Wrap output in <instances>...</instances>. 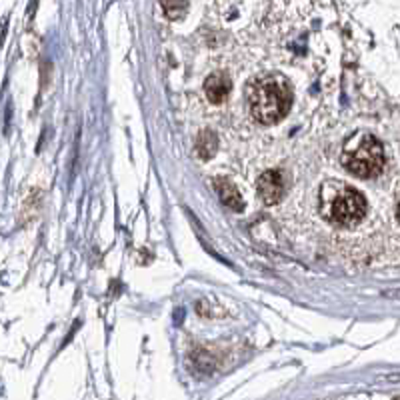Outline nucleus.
I'll return each mask as SVG.
<instances>
[{
  "instance_id": "39448f33",
  "label": "nucleus",
  "mask_w": 400,
  "mask_h": 400,
  "mask_svg": "<svg viewBox=\"0 0 400 400\" xmlns=\"http://www.w3.org/2000/svg\"><path fill=\"white\" fill-rule=\"evenodd\" d=\"M231 88L232 85L228 76L221 73L211 74L204 83V93H206V98L211 100L212 105H221L222 100L231 95Z\"/></svg>"
},
{
  "instance_id": "0eeeda50",
  "label": "nucleus",
  "mask_w": 400,
  "mask_h": 400,
  "mask_svg": "<svg viewBox=\"0 0 400 400\" xmlns=\"http://www.w3.org/2000/svg\"><path fill=\"white\" fill-rule=\"evenodd\" d=\"M162 9L167 12V16L172 21H179L182 19L186 11H189V0H160Z\"/></svg>"
},
{
  "instance_id": "f257e3e1",
  "label": "nucleus",
  "mask_w": 400,
  "mask_h": 400,
  "mask_svg": "<svg viewBox=\"0 0 400 400\" xmlns=\"http://www.w3.org/2000/svg\"><path fill=\"white\" fill-rule=\"evenodd\" d=\"M248 106L258 122L276 125L290 108V93L274 78H260L248 86Z\"/></svg>"
},
{
  "instance_id": "1a4fd4ad",
  "label": "nucleus",
  "mask_w": 400,
  "mask_h": 400,
  "mask_svg": "<svg viewBox=\"0 0 400 400\" xmlns=\"http://www.w3.org/2000/svg\"><path fill=\"white\" fill-rule=\"evenodd\" d=\"M399 221H400V206H399Z\"/></svg>"
},
{
  "instance_id": "7ed1b4c3",
  "label": "nucleus",
  "mask_w": 400,
  "mask_h": 400,
  "mask_svg": "<svg viewBox=\"0 0 400 400\" xmlns=\"http://www.w3.org/2000/svg\"><path fill=\"white\" fill-rule=\"evenodd\" d=\"M367 214V200L354 189H342L335 199L330 200L327 209L328 221L340 226H350L364 219Z\"/></svg>"
},
{
  "instance_id": "f03ea898",
  "label": "nucleus",
  "mask_w": 400,
  "mask_h": 400,
  "mask_svg": "<svg viewBox=\"0 0 400 400\" xmlns=\"http://www.w3.org/2000/svg\"><path fill=\"white\" fill-rule=\"evenodd\" d=\"M344 169L358 179H372L382 172L384 167V150L372 135H360L358 142L348 140L342 152Z\"/></svg>"
},
{
  "instance_id": "423d86ee",
  "label": "nucleus",
  "mask_w": 400,
  "mask_h": 400,
  "mask_svg": "<svg viewBox=\"0 0 400 400\" xmlns=\"http://www.w3.org/2000/svg\"><path fill=\"white\" fill-rule=\"evenodd\" d=\"M214 186L219 190V196H221V202L224 206H228L232 211H243L244 209V202L241 199V194H238V190L234 184H231L228 180H222V179H216L214 182Z\"/></svg>"
},
{
  "instance_id": "6e6552de",
  "label": "nucleus",
  "mask_w": 400,
  "mask_h": 400,
  "mask_svg": "<svg viewBox=\"0 0 400 400\" xmlns=\"http://www.w3.org/2000/svg\"><path fill=\"white\" fill-rule=\"evenodd\" d=\"M196 150L200 158H211L216 152V137L212 132H202L196 142Z\"/></svg>"
},
{
  "instance_id": "20e7f679",
  "label": "nucleus",
  "mask_w": 400,
  "mask_h": 400,
  "mask_svg": "<svg viewBox=\"0 0 400 400\" xmlns=\"http://www.w3.org/2000/svg\"><path fill=\"white\" fill-rule=\"evenodd\" d=\"M258 194L266 204H276L285 196V179L278 170H268L258 179Z\"/></svg>"
}]
</instances>
